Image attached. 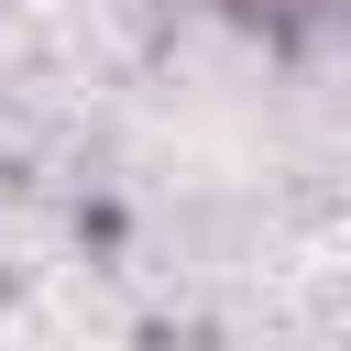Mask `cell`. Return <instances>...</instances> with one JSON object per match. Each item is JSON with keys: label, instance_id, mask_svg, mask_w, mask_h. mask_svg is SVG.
I'll use <instances>...</instances> for the list:
<instances>
[{"label": "cell", "instance_id": "1", "mask_svg": "<svg viewBox=\"0 0 351 351\" xmlns=\"http://www.w3.org/2000/svg\"><path fill=\"white\" fill-rule=\"evenodd\" d=\"M230 11H285V0H230Z\"/></svg>", "mask_w": 351, "mask_h": 351}]
</instances>
